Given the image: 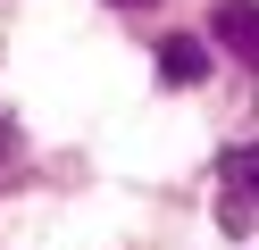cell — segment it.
<instances>
[{
  "label": "cell",
  "mask_w": 259,
  "mask_h": 250,
  "mask_svg": "<svg viewBox=\"0 0 259 250\" xmlns=\"http://www.w3.org/2000/svg\"><path fill=\"white\" fill-rule=\"evenodd\" d=\"M218 225L226 233H251L259 225V133L218 150Z\"/></svg>",
  "instance_id": "obj_1"
},
{
  "label": "cell",
  "mask_w": 259,
  "mask_h": 250,
  "mask_svg": "<svg viewBox=\"0 0 259 250\" xmlns=\"http://www.w3.org/2000/svg\"><path fill=\"white\" fill-rule=\"evenodd\" d=\"M209 42H218V50H234V59L242 67H251V75H259V0H226V9L218 17H209Z\"/></svg>",
  "instance_id": "obj_2"
},
{
  "label": "cell",
  "mask_w": 259,
  "mask_h": 250,
  "mask_svg": "<svg viewBox=\"0 0 259 250\" xmlns=\"http://www.w3.org/2000/svg\"><path fill=\"white\" fill-rule=\"evenodd\" d=\"M159 75H167V83H201V75H209V33H167Z\"/></svg>",
  "instance_id": "obj_3"
},
{
  "label": "cell",
  "mask_w": 259,
  "mask_h": 250,
  "mask_svg": "<svg viewBox=\"0 0 259 250\" xmlns=\"http://www.w3.org/2000/svg\"><path fill=\"white\" fill-rule=\"evenodd\" d=\"M17 159V125H9V117H0V167Z\"/></svg>",
  "instance_id": "obj_4"
},
{
  "label": "cell",
  "mask_w": 259,
  "mask_h": 250,
  "mask_svg": "<svg viewBox=\"0 0 259 250\" xmlns=\"http://www.w3.org/2000/svg\"><path fill=\"white\" fill-rule=\"evenodd\" d=\"M117 9H151V0H117Z\"/></svg>",
  "instance_id": "obj_5"
}]
</instances>
